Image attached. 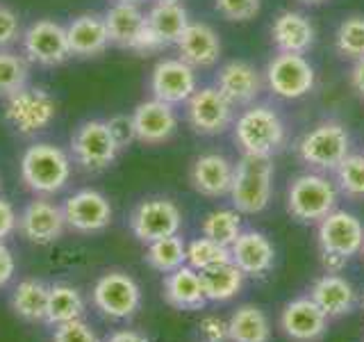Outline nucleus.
Instances as JSON below:
<instances>
[{"mask_svg": "<svg viewBox=\"0 0 364 342\" xmlns=\"http://www.w3.org/2000/svg\"><path fill=\"white\" fill-rule=\"evenodd\" d=\"M316 237L321 251H333V254L350 258L362 251L364 224L353 212L333 210L318 222Z\"/></svg>", "mask_w": 364, "mask_h": 342, "instance_id": "14", "label": "nucleus"}, {"mask_svg": "<svg viewBox=\"0 0 364 342\" xmlns=\"http://www.w3.org/2000/svg\"><path fill=\"white\" fill-rule=\"evenodd\" d=\"M48 292L50 288L37 279H26L16 285L11 294V308L14 313L28 322H39L46 319V308H48Z\"/></svg>", "mask_w": 364, "mask_h": 342, "instance_id": "32", "label": "nucleus"}, {"mask_svg": "<svg viewBox=\"0 0 364 342\" xmlns=\"http://www.w3.org/2000/svg\"><path fill=\"white\" fill-rule=\"evenodd\" d=\"M335 48L346 60H364V14H350L337 26Z\"/></svg>", "mask_w": 364, "mask_h": 342, "instance_id": "36", "label": "nucleus"}, {"mask_svg": "<svg viewBox=\"0 0 364 342\" xmlns=\"http://www.w3.org/2000/svg\"><path fill=\"white\" fill-rule=\"evenodd\" d=\"M68 46H71V55L77 57H96L105 53L109 46V34L105 19L100 14H80L66 26Z\"/></svg>", "mask_w": 364, "mask_h": 342, "instance_id": "24", "label": "nucleus"}, {"mask_svg": "<svg viewBox=\"0 0 364 342\" xmlns=\"http://www.w3.org/2000/svg\"><path fill=\"white\" fill-rule=\"evenodd\" d=\"M337 176V190L346 194L348 199L364 201V155L362 153H350L344 157L335 169Z\"/></svg>", "mask_w": 364, "mask_h": 342, "instance_id": "38", "label": "nucleus"}, {"mask_svg": "<svg viewBox=\"0 0 364 342\" xmlns=\"http://www.w3.org/2000/svg\"><path fill=\"white\" fill-rule=\"evenodd\" d=\"M214 87L232 103V105H253L264 91V73L246 60H230L225 62L214 78Z\"/></svg>", "mask_w": 364, "mask_h": 342, "instance_id": "16", "label": "nucleus"}, {"mask_svg": "<svg viewBox=\"0 0 364 342\" xmlns=\"http://www.w3.org/2000/svg\"><path fill=\"white\" fill-rule=\"evenodd\" d=\"M23 37L21 19L11 7L0 5V51L9 48L11 43H16Z\"/></svg>", "mask_w": 364, "mask_h": 342, "instance_id": "41", "label": "nucleus"}, {"mask_svg": "<svg viewBox=\"0 0 364 342\" xmlns=\"http://www.w3.org/2000/svg\"><path fill=\"white\" fill-rule=\"evenodd\" d=\"M121 153L112 128L102 119H89L80 123L71 137V157L85 171H102L117 162Z\"/></svg>", "mask_w": 364, "mask_h": 342, "instance_id": "6", "label": "nucleus"}, {"mask_svg": "<svg viewBox=\"0 0 364 342\" xmlns=\"http://www.w3.org/2000/svg\"><path fill=\"white\" fill-rule=\"evenodd\" d=\"M96 308L112 319L132 317L141 306V290L125 271H107L94 285Z\"/></svg>", "mask_w": 364, "mask_h": 342, "instance_id": "12", "label": "nucleus"}, {"mask_svg": "<svg viewBox=\"0 0 364 342\" xmlns=\"http://www.w3.org/2000/svg\"><path fill=\"white\" fill-rule=\"evenodd\" d=\"M16 231L32 244H53L66 231L64 210L48 199H34L18 214Z\"/></svg>", "mask_w": 364, "mask_h": 342, "instance_id": "17", "label": "nucleus"}, {"mask_svg": "<svg viewBox=\"0 0 364 342\" xmlns=\"http://www.w3.org/2000/svg\"><path fill=\"white\" fill-rule=\"evenodd\" d=\"M232 208L242 214H259L267 210L273 194V162L264 155H242L232 171L230 185Z\"/></svg>", "mask_w": 364, "mask_h": 342, "instance_id": "4", "label": "nucleus"}, {"mask_svg": "<svg viewBox=\"0 0 364 342\" xmlns=\"http://www.w3.org/2000/svg\"><path fill=\"white\" fill-rule=\"evenodd\" d=\"M178 55L182 62H187L193 68H210L219 62L221 57V37L212 26L200 21H189L185 32L176 41Z\"/></svg>", "mask_w": 364, "mask_h": 342, "instance_id": "20", "label": "nucleus"}, {"mask_svg": "<svg viewBox=\"0 0 364 342\" xmlns=\"http://www.w3.org/2000/svg\"><path fill=\"white\" fill-rule=\"evenodd\" d=\"M264 85L273 96L296 100L307 96L316 85V71L312 62L299 53L273 55L264 68Z\"/></svg>", "mask_w": 364, "mask_h": 342, "instance_id": "7", "label": "nucleus"}, {"mask_svg": "<svg viewBox=\"0 0 364 342\" xmlns=\"http://www.w3.org/2000/svg\"><path fill=\"white\" fill-rule=\"evenodd\" d=\"M310 296L328 317L348 315L353 306H355V290L339 274H326V276L316 279L310 290Z\"/></svg>", "mask_w": 364, "mask_h": 342, "instance_id": "26", "label": "nucleus"}, {"mask_svg": "<svg viewBox=\"0 0 364 342\" xmlns=\"http://www.w3.org/2000/svg\"><path fill=\"white\" fill-rule=\"evenodd\" d=\"M71 155L48 142L32 144L21 155V178L28 190L41 197L62 192L71 180Z\"/></svg>", "mask_w": 364, "mask_h": 342, "instance_id": "2", "label": "nucleus"}, {"mask_svg": "<svg viewBox=\"0 0 364 342\" xmlns=\"http://www.w3.org/2000/svg\"><path fill=\"white\" fill-rule=\"evenodd\" d=\"M23 53L30 62L41 66H57L64 64L71 57V46L66 37V26L50 19H39L28 26L23 32Z\"/></svg>", "mask_w": 364, "mask_h": 342, "instance_id": "10", "label": "nucleus"}, {"mask_svg": "<svg viewBox=\"0 0 364 342\" xmlns=\"http://www.w3.org/2000/svg\"><path fill=\"white\" fill-rule=\"evenodd\" d=\"M114 140L119 142L121 148L128 146L134 140V123H132V114H114V117L107 121Z\"/></svg>", "mask_w": 364, "mask_h": 342, "instance_id": "43", "label": "nucleus"}, {"mask_svg": "<svg viewBox=\"0 0 364 342\" xmlns=\"http://www.w3.org/2000/svg\"><path fill=\"white\" fill-rule=\"evenodd\" d=\"M30 60L26 55L14 51H0V96L9 98L28 85L30 78Z\"/></svg>", "mask_w": 364, "mask_h": 342, "instance_id": "35", "label": "nucleus"}, {"mask_svg": "<svg viewBox=\"0 0 364 342\" xmlns=\"http://www.w3.org/2000/svg\"><path fill=\"white\" fill-rule=\"evenodd\" d=\"M362 308H364V296H362Z\"/></svg>", "mask_w": 364, "mask_h": 342, "instance_id": "52", "label": "nucleus"}, {"mask_svg": "<svg viewBox=\"0 0 364 342\" xmlns=\"http://www.w3.org/2000/svg\"><path fill=\"white\" fill-rule=\"evenodd\" d=\"M85 313L82 292L75 290L73 285H50L48 292V308H46V322L53 326H60L66 322L80 319Z\"/></svg>", "mask_w": 364, "mask_h": 342, "instance_id": "31", "label": "nucleus"}, {"mask_svg": "<svg viewBox=\"0 0 364 342\" xmlns=\"http://www.w3.org/2000/svg\"><path fill=\"white\" fill-rule=\"evenodd\" d=\"M200 231L205 237L214 239V242L230 247L239 237V233H242V212H237L235 208L212 210L210 214H205Z\"/></svg>", "mask_w": 364, "mask_h": 342, "instance_id": "34", "label": "nucleus"}, {"mask_svg": "<svg viewBox=\"0 0 364 342\" xmlns=\"http://www.w3.org/2000/svg\"><path fill=\"white\" fill-rule=\"evenodd\" d=\"M200 274V283L208 301H228L237 296L244 288V279L246 274L239 269L235 262H221V265H214L210 269H203Z\"/></svg>", "mask_w": 364, "mask_h": 342, "instance_id": "29", "label": "nucleus"}, {"mask_svg": "<svg viewBox=\"0 0 364 342\" xmlns=\"http://www.w3.org/2000/svg\"><path fill=\"white\" fill-rule=\"evenodd\" d=\"M187 262L196 271L210 269L221 262H230V247H223L210 237H198L187 244Z\"/></svg>", "mask_w": 364, "mask_h": 342, "instance_id": "37", "label": "nucleus"}, {"mask_svg": "<svg viewBox=\"0 0 364 342\" xmlns=\"http://www.w3.org/2000/svg\"><path fill=\"white\" fill-rule=\"evenodd\" d=\"M16 228H18V214L14 210V205L0 197V242H5Z\"/></svg>", "mask_w": 364, "mask_h": 342, "instance_id": "44", "label": "nucleus"}, {"mask_svg": "<svg viewBox=\"0 0 364 342\" xmlns=\"http://www.w3.org/2000/svg\"><path fill=\"white\" fill-rule=\"evenodd\" d=\"M16 271V260H14V254L5 247V242H0V288L7 285L11 281Z\"/></svg>", "mask_w": 364, "mask_h": 342, "instance_id": "45", "label": "nucleus"}, {"mask_svg": "<svg viewBox=\"0 0 364 342\" xmlns=\"http://www.w3.org/2000/svg\"><path fill=\"white\" fill-rule=\"evenodd\" d=\"M146 23L164 46H171L189 26V14L180 0H155V5L146 14Z\"/></svg>", "mask_w": 364, "mask_h": 342, "instance_id": "28", "label": "nucleus"}, {"mask_svg": "<svg viewBox=\"0 0 364 342\" xmlns=\"http://www.w3.org/2000/svg\"><path fill=\"white\" fill-rule=\"evenodd\" d=\"M203 342H225L228 340V322L219 315H205L198 324Z\"/></svg>", "mask_w": 364, "mask_h": 342, "instance_id": "42", "label": "nucleus"}, {"mask_svg": "<svg viewBox=\"0 0 364 342\" xmlns=\"http://www.w3.org/2000/svg\"><path fill=\"white\" fill-rule=\"evenodd\" d=\"M57 117V100L46 89L23 87L5 98V121L16 133L32 137L43 133Z\"/></svg>", "mask_w": 364, "mask_h": 342, "instance_id": "8", "label": "nucleus"}, {"mask_svg": "<svg viewBox=\"0 0 364 342\" xmlns=\"http://www.w3.org/2000/svg\"><path fill=\"white\" fill-rule=\"evenodd\" d=\"M271 41L278 48V53L305 55L312 51V46L316 41L314 23L303 11L284 9L271 23Z\"/></svg>", "mask_w": 364, "mask_h": 342, "instance_id": "21", "label": "nucleus"}, {"mask_svg": "<svg viewBox=\"0 0 364 342\" xmlns=\"http://www.w3.org/2000/svg\"><path fill=\"white\" fill-rule=\"evenodd\" d=\"M53 342H100V338L94 333L87 322L82 319H73V322H66L55 326Z\"/></svg>", "mask_w": 364, "mask_h": 342, "instance_id": "40", "label": "nucleus"}, {"mask_svg": "<svg viewBox=\"0 0 364 342\" xmlns=\"http://www.w3.org/2000/svg\"><path fill=\"white\" fill-rule=\"evenodd\" d=\"M362 258H364V244H362Z\"/></svg>", "mask_w": 364, "mask_h": 342, "instance_id": "51", "label": "nucleus"}, {"mask_svg": "<svg viewBox=\"0 0 364 342\" xmlns=\"http://www.w3.org/2000/svg\"><path fill=\"white\" fill-rule=\"evenodd\" d=\"M230 260L246 276H264L276 262V247L259 231H242L230 244Z\"/></svg>", "mask_w": 364, "mask_h": 342, "instance_id": "22", "label": "nucleus"}, {"mask_svg": "<svg viewBox=\"0 0 364 342\" xmlns=\"http://www.w3.org/2000/svg\"><path fill=\"white\" fill-rule=\"evenodd\" d=\"M350 87L355 89V94L364 98V60L353 62L350 68Z\"/></svg>", "mask_w": 364, "mask_h": 342, "instance_id": "47", "label": "nucleus"}, {"mask_svg": "<svg viewBox=\"0 0 364 342\" xmlns=\"http://www.w3.org/2000/svg\"><path fill=\"white\" fill-rule=\"evenodd\" d=\"M198 89L196 68L182 62L180 57H164L151 71V91L153 98H159L168 105L187 103L189 96Z\"/></svg>", "mask_w": 364, "mask_h": 342, "instance_id": "13", "label": "nucleus"}, {"mask_svg": "<svg viewBox=\"0 0 364 342\" xmlns=\"http://www.w3.org/2000/svg\"><path fill=\"white\" fill-rule=\"evenodd\" d=\"M105 26L109 34V43L121 48H132V43L146 28V14L134 3H114L105 14Z\"/></svg>", "mask_w": 364, "mask_h": 342, "instance_id": "27", "label": "nucleus"}, {"mask_svg": "<svg viewBox=\"0 0 364 342\" xmlns=\"http://www.w3.org/2000/svg\"><path fill=\"white\" fill-rule=\"evenodd\" d=\"M105 342H148V338L141 336L139 331L123 328V331H117V333H112Z\"/></svg>", "mask_w": 364, "mask_h": 342, "instance_id": "48", "label": "nucleus"}, {"mask_svg": "<svg viewBox=\"0 0 364 342\" xmlns=\"http://www.w3.org/2000/svg\"><path fill=\"white\" fill-rule=\"evenodd\" d=\"M114 3H134V5H139L141 0H114Z\"/></svg>", "mask_w": 364, "mask_h": 342, "instance_id": "50", "label": "nucleus"}, {"mask_svg": "<svg viewBox=\"0 0 364 342\" xmlns=\"http://www.w3.org/2000/svg\"><path fill=\"white\" fill-rule=\"evenodd\" d=\"M182 226V212L176 201L153 197L141 201L130 214V228L141 242H155L168 235H178Z\"/></svg>", "mask_w": 364, "mask_h": 342, "instance_id": "11", "label": "nucleus"}, {"mask_svg": "<svg viewBox=\"0 0 364 342\" xmlns=\"http://www.w3.org/2000/svg\"><path fill=\"white\" fill-rule=\"evenodd\" d=\"M164 299L168 306L178 308V311H200L208 304V296H205L200 283V274L189 265H182L176 271L166 274Z\"/></svg>", "mask_w": 364, "mask_h": 342, "instance_id": "25", "label": "nucleus"}, {"mask_svg": "<svg viewBox=\"0 0 364 342\" xmlns=\"http://www.w3.org/2000/svg\"><path fill=\"white\" fill-rule=\"evenodd\" d=\"M296 155L314 171H335L350 155V133L337 119L318 121L296 142Z\"/></svg>", "mask_w": 364, "mask_h": 342, "instance_id": "3", "label": "nucleus"}, {"mask_svg": "<svg viewBox=\"0 0 364 342\" xmlns=\"http://www.w3.org/2000/svg\"><path fill=\"white\" fill-rule=\"evenodd\" d=\"M303 5H321V3H328V0H299Z\"/></svg>", "mask_w": 364, "mask_h": 342, "instance_id": "49", "label": "nucleus"}, {"mask_svg": "<svg viewBox=\"0 0 364 342\" xmlns=\"http://www.w3.org/2000/svg\"><path fill=\"white\" fill-rule=\"evenodd\" d=\"M185 108L189 128L205 137L221 135L235 123V105L216 87H198Z\"/></svg>", "mask_w": 364, "mask_h": 342, "instance_id": "9", "label": "nucleus"}, {"mask_svg": "<svg viewBox=\"0 0 364 342\" xmlns=\"http://www.w3.org/2000/svg\"><path fill=\"white\" fill-rule=\"evenodd\" d=\"M235 142L246 155H264L271 157L287 144V125L280 112L267 103L248 105L232 123Z\"/></svg>", "mask_w": 364, "mask_h": 342, "instance_id": "1", "label": "nucleus"}, {"mask_svg": "<svg viewBox=\"0 0 364 342\" xmlns=\"http://www.w3.org/2000/svg\"><path fill=\"white\" fill-rule=\"evenodd\" d=\"M66 226L77 233H98L112 224V203L105 194L96 190H80L71 194L64 205Z\"/></svg>", "mask_w": 364, "mask_h": 342, "instance_id": "15", "label": "nucleus"}, {"mask_svg": "<svg viewBox=\"0 0 364 342\" xmlns=\"http://www.w3.org/2000/svg\"><path fill=\"white\" fill-rule=\"evenodd\" d=\"M235 165L221 153H203L193 160L189 169V182L203 197L219 199L230 192Z\"/></svg>", "mask_w": 364, "mask_h": 342, "instance_id": "23", "label": "nucleus"}, {"mask_svg": "<svg viewBox=\"0 0 364 342\" xmlns=\"http://www.w3.org/2000/svg\"><path fill=\"white\" fill-rule=\"evenodd\" d=\"M146 262L153 269L171 274L187 262V244L180 235H168L155 242H148L146 249Z\"/></svg>", "mask_w": 364, "mask_h": 342, "instance_id": "33", "label": "nucleus"}, {"mask_svg": "<svg viewBox=\"0 0 364 342\" xmlns=\"http://www.w3.org/2000/svg\"><path fill=\"white\" fill-rule=\"evenodd\" d=\"M214 7L228 21L246 23L259 14L262 0H214Z\"/></svg>", "mask_w": 364, "mask_h": 342, "instance_id": "39", "label": "nucleus"}, {"mask_svg": "<svg viewBox=\"0 0 364 342\" xmlns=\"http://www.w3.org/2000/svg\"><path fill=\"white\" fill-rule=\"evenodd\" d=\"M339 199L337 182L321 171H307L296 176L287 187V210L303 224H318L335 210Z\"/></svg>", "mask_w": 364, "mask_h": 342, "instance_id": "5", "label": "nucleus"}, {"mask_svg": "<svg viewBox=\"0 0 364 342\" xmlns=\"http://www.w3.org/2000/svg\"><path fill=\"white\" fill-rule=\"evenodd\" d=\"M348 258L333 254V251H321V267L326 269V274H339L346 267Z\"/></svg>", "mask_w": 364, "mask_h": 342, "instance_id": "46", "label": "nucleus"}, {"mask_svg": "<svg viewBox=\"0 0 364 342\" xmlns=\"http://www.w3.org/2000/svg\"><path fill=\"white\" fill-rule=\"evenodd\" d=\"M228 340L230 342H269L271 324L257 306H242L228 319Z\"/></svg>", "mask_w": 364, "mask_h": 342, "instance_id": "30", "label": "nucleus"}, {"mask_svg": "<svg viewBox=\"0 0 364 342\" xmlns=\"http://www.w3.org/2000/svg\"><path fill=\"white\" fill-rule=\"evenodd\" d=\"M328 315L318 308L312 296H299L282 308L280 328L294 342H316L328 331Z\"/></svg>", "mask_w": 364, "mask_h": 342, "instance_id": "19", "label": "nucleus"}, {"mask_svg": "<svg viewBox=\"0 0 364 342\" xmlns=\"http://www.w3.org/2000/svg\"><path fill=\"white\" fill-rule=\"evenodd\" d=\"M132 123H134V140L157 146L168 142L178 130V114L173 105L159 100V98H148L139 103L132 110Z\"/></svg>", "mask_w": 364, "mask_h": 342, "instance_id": "18", "label": "nucleus"}]
</instances>
